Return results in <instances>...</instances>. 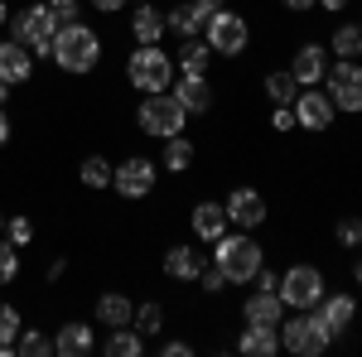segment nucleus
Returning a JSON list of instances; mask_svg holds the SVG:
<instances>
[{"label":"nucleus","instance_id":"obj_1","mask_svg":"<svg viewBox=\"0 0 362 357\" xmlns=\"http://www.w3.org/2000/svg\"><path fill=\"white\" fill-rule=\"evenodd\" d=\"M49 58H54L63 73H92L97 63H102V39H97V29L83 25V20H73V25H58L54 44H49Z\"/></svg>","mask_w":362,"mask_h":357},{"label":"nucleus","instance_id":"obj_2","mask_svg":"<svg viewBox=\"0 0 362 357\" xmlns=\"http://www.w3.org/2000/svg\"><path fill=\"white\" fill-rule=\"evenodd\" d=\"M213 266L227 275V285H247L251 275L261 271V242L247 232H223L213 242Z\"/></svg>","mask_w":362,"mask_h":357},{"label":"nucleus","instance_id":"obj_3","mask_svg":"<svg viewBox=\"0 0 362 357\" xmlns=\"http://www.w3.org/2000/svg\"><path fill=\"white\" fill-rule=\"evenodd\" d=\"M184 121H189V111L179 107L174 92H145V102H140V111H136V126L145 131V136H155V140L179 136Z\"/></svg>","mask_w":362,"mask_h":357},{"label":"nucleus","instance_id":"obj_4","mask_svg":"<svg viewBox=\"0 0 362 357\" xmlns=\"http://www.w3.org/2000/svg\"><path fill=\"white\" fill-rule=\"evenodd\" d=\"M329 329L319 324V314H309V309H295V319H280V348L295 357H319L329 353Z\"/></svg>","mask_w":362,"mask_h":357},{"label":"nucleus","instance_id":"obj_5","mask_svg":"<svg viewBox=\"0 0 362 357\" xmlns=\"http://www.w3.org/2000/svg\"><path fill=\"white\" fill-rule=\"evenodd\" d=\"M126 78H131L136 92H169V83H174V58L160 44H140L136 54H131V63H126Z\"/></svg>","mask_w":362,"mask_h":357},{"label":"nucleus","instance_id":"obj_6","mask_svg":"<svg viewBox=\"0 0 362 357\" xmlns=\"http://www.w3.org/2000/svg\"><path fill=\"white\" fill-rule=\"evenodd\" d=\"M203 44L213 49V54H223V58H242L247 54V44H251V25L237 15V10H213L208 15V29H203Z\"/></svg>","mask_w":362,"mask_h":357},{"label":"nucleus","instance_id":"obj_7","mask_svg":"<svg viewBox=\"0 0 362 357\" xmlns=\"http://www.w3.org/2000/svg\"><path fill=\"white\" fill-rule=\"evenodd\" d=\"M54 34H58V15H54L49 0H44V5H29L20 15H10V39H20L29 54H49Z\"/></svg>","mask_w":362,"mask_h":357},{"label":"nucleus","instance_id":"obj_8","mask_svg":"<svg viewBox=\"0 0 362 357\" xmlns=\"http://www.w3.org/2000/svg\"><path fill=\"white\" fill-rule=\"evenodd\" d=\"M324 87H329V97H334L338 111H362V63L358 58H338V63H329Z\"/></svg>","mask_w":362,"mask_h":357},{"label":"nucleus","instance_id":"obj_9","mask_svg":"<svg viewBox=\"0 0 362 357\" xmlns=\"http://www.w3.org/2000/svg\"><path fill=\"white\" fill-rule=\"evenodd\" d=\"M280 300H285V309H314L324 300V275L314 266H290L280 275Z\"/></svg>","mask_w":362,"mask_h":357},{"label":"nucleus","instance_id":"obj_10","mask_svg":"<svg viewBox=\"0 0 362 357\" xmlns=\"http://www.w3.org/2000/svg\"><path fill=\"white\" fill-rule=\"evenodd\" d=\"M290 107H295V126H305V131H329L334 116H338L334 97L319 92V87H300V97H295Z\"/></svg>","mask_w":362,"mask_h":357},{"label":"nucleus","instance_id":"obj_11","mask_svg":"<svg viewBox=\"0 0 362 357\" xmlns=\"http://www.w3.org/2000/svg\"><path fill=\"white\" fill-rule=\"evenodd\" d=\"M155 160H145V155H131V160H121L112 169V184L121 198H145V193H155Z\"/></svg>","mask_w":362,"mask_h":357},{"label":"nucleus","instance_id":"obj_12","mask_svg":"<svg viewBox=\"0 0 362 357\" xmlns=\"http://www.w3.org/2000/svg\"><path fill=\"white\" fill-rule=\"evenodd\" d=\"M314 314L329 329V338H343V333L353 329V319H358V300L353 295H324V300L314 304Z\"/></svg>","mask_w":362,"mask_h":357},{"label":"nucleus","instance_id":"obj_13","mask_svg":"<svg viewBox=\"0 0 362 357\" xmlns=\"http://www.w3.org/2000/svg\"><path fill=\"white\" fill-rule=\"evenodd\" d=\"M223 208H227V222H237L242 232H251V227L266 222V198H261L256 189H232Z\"/></svg>","mask_w":362,"mask_h":357},{"label":"nucleus","instance_id":"obj_14","mask_svg":"<svg viewBox=\"0 0 362 357\" xmlns=\"http://www.w3.org/2000/svg\"><path fill=\"white\" fill-rule=\"evenodd\" d=\"M324 73H329V49H319V44H305V49L295 54V63H290V78L300 87H319Z\"/></svg>","mask_w":362,"mask_h":357},{"label":"nucleus","instance_id":"obj_15","mask_svg":"<svg viewBox=\"0 0 362 357\" xmlns=\"http://www.w3.org/2000/svg\"><path fill=\"white\" fill-rule=\"evenodd\" d=\"M29 73H34V54L20 39H0V78L15 87V83H29Z\"/></svg>","mask_w":362,"mask_h":357},{"label":"nucleus","instance_id":"obj_16","mask_svg":"<svg viewBox=\"0 0 362 357\" xmlns=\"http://www.w3.org/2000/svg\"><path fill=\"white\" fill-rule=\"evenodd\" d=\"M242 319H247V324H271V329H280V319H285L280 290H256V295L242 304Z\"/></svg>","mask_w":362,"mask_h":357},{"label":"nucleus","instance_id":"obj_17","mask_svg":"<svg viewBox=\"0 0 362 357\" xmlns=\"http://www.w3.org/2000/svg\"><path fill=\"white\" fill-rule=\"evenodd\" d=\"M169 92L179 97V107L194 111V116H203V111L213 107V83H208V73H203V78H189V73H184L179 83H169Z\"/></svg>","mask_w":362,"mask_h":357},{"label":"nucleus","instance_id":"obj_18","mask_svg":"<svg viewBox=\"0 0 362 357\" xmlns=\"http://www.w3.org/2000/svg\"><path fill=\"white\" fill-rule=\"evenodd\" d=\"M165 10H155V0H140L136 15H131V34H136V44H160L165 39Z\"/></svg>","mask_w":362,"mask_h":357},{"label":"nucleus","instance_id":"obj_19","mask_svg":"<svg viewBox=\"0 0 362 357\" xmlns=\"http://www.w3.org/2000/svg\"><path fill=\"white\" fill-rule=\"evenodd\" d=\"M208 15H213V10H203V5H174V10H169L165 15V25L174 29V34H179V39H203V29H208Z\"/></svg>","mask_w":362,"mask_h":357},{"label":"nucleus","instance_id":"obj_20","mask_svg":"<svg viewBox=\"0 0 362 357\" xmlns=\"http://www.w3.org/2000/svg\"><path fill=\"white\" fill-rule=\"evenodd\" d=\"M237 353L242 357H276L280 353V333L271 324H247V333L237 338Z\"/></svg>","mask_w":362,"mask_h":357},{"label":"nucleus","instance_id":"obj_21","mask_svg":"<svg viewBox=\"0 0 362 357\" xmlns=\"http://www.w3.org/2000/svg\"><path fill=\"white\" fill-rule=\"evenodd\" d=\"M223 232H227V208L223 203H194V237L198 242L213 247Z\"/></svg>","mask_w":362,"mask_h":357},{"label":"nucleus","instance_id":"obj_22","mask_svg":"<svg viewBox=\"0 0 362 357\" xmlns=\"http://www.w3.org/2000/svg\"><path fill=\"white\" fill-rule=\"evenodd\" d=\"M97 348V338H92V324H63L54 338V353L58 357H83Z\"/></svg>","mask_w":362,"mask_h":357},{"label":"nucleus","instance_id":"obj_23","mask_svg":"<svg viewBox=\"0 0 362 357\" xmlns=\"http://www.w3.org/2000/svg\"><path fill=\"white\" fill-rule=\"evenodd\" d=\"M198 271H203V261H198L194 247H169L165 251V275L169 280H184V285H194Z\"/></svg>","mask_w":362,"mask_h":357},{"label":"nucleus","instance_id":"obj_24","mask_svg":"<svg viewBox=\"0 0 362 357\" xmlns=\"http://www.w3.org/2000/svg\"><path fill=\"white\" fill-rule=\"evenodd\" d=\"M131 319H136V304L126 300V295H102V300H97V324H107V329H126V324H131Z\"/></svg>","mask_w":362,"mask_h":357},{"label":"nucleus","instance_id":"obj_25","mask_svg":"<svg viewBox=\"0 0 362 357\" xmlns=\"http://www.w3.org/2000/svg\"><path fill=\"white\" fill-rule=\"evenodd\" d=\"M208 58H213V49H208L203 39H184V49H179V73L203 78V73H208Z\"/></svg>","mask_w":362,"mask_h":357},{"label":"nucleus","instance_id":"obj_26","mask_svg":"<svg viewBox=\"0 0 362 357\" xmlns=\"http://www.w3.org/2000/svg\"><path fill=\"white\" fill-rule=\"evenodd\" d=\"M102 353H107V357H140V353H145V338L126 324V329H112V338L102 343Z\"/></svg>","mask_w":362,"mask_h":357},{"label":"nucleus","instance_id":"obj_27","mask_svg":"<svg viewBox=\"0 0 362 357\" xmlns=\"http://www.w3.org/2000/svg\"><path fill=\"white\" fill-rule=\"evenodd\" d=\"M189 165H194V140L169 136V140H165V160H160V169H169V174H184Z\"/></svg>","mask_w":362,"mask_h":357},{"label":"nucleus","instance_id":"obj_28","mask_svg":"<svg viewBox=\"0 0 362 357\" xmlns=\"http://www.w3.org/2000/svg\"><path fill=\"white\" fill-rule=\"evenodd\" d=\"M131 329H136L145 343H150V338H160V333H165V309H160V304H140L136 319H131Z\"/></svg>","mask_w":362,"mask_h":357},{"label":"nucleus","instance_id":"obj_29","mask_svg":"<svg viewBox=\"0 0 362 357\" xmlns=\"http://www.w3.org/2000/svg\"><path fill=\"white\" fill-rule=\"evenodd\" d=\"M78 179H83L87 189H112V160H102V155H87L83 165H78Z\"/></svg>","mask_w":362,"mask_h":357},{"label":"nucleus","instance_id":"obj_30","mask_svg":"<svg viewBox=\"0 0 362 357\" xmlns=\"http://www.w3.org/2000/svg\"><path fill=\"white\" fill-rule=\"evenodd\" d=\"M20 309L15 304H0V357H15V338H20Z\"/></svg>","mask_w":362,"mask_h":357},{"label":"nucleus","instance_id":"obj_31","mask_svg":"<svg viewBox=\"0 0 362 357\" xmlns=\"http://www.w3.org/2000/svg\"><path fill=\"white\" fill-rule=\"evenodd\" d=\"M329 49H334L338 58H358L362 54V25H358V20H353V25H338Z\"/></svg>","mask_w":362,"mask_h":357},{"label":"nucleus","instance_id":"obj_32","mask_svg":"<svg viewBox=\"0 0 362 357\" xmlns=\"http://www.w3.org/2000/svg\"><path fill=\"white\" fill-rule=\"evenodd\" d=\"M15 353H20V357H49V353H54V338H49V333H39V329H20Z\"/></svg>","mask_w":362,"mask_h":357},{"label":"nucleus","instance_id":"obj_33","mask_svg":"<svg viewBox=\"0 0 362 357\" xmlns=\"http://www.w3.org/2000/svg\"><path fill=\"white\" fill-rule=\"evenodd\" d=\"M266 97H271L276 107H290V102L300 97V83H295L290 73H271V78H266Z\"/></svg>","mask_w":362,"mask_h":357},{"label":"nucleus","instance_id":"obj_34","mask_svg":"<svg viewBox=\"0 0 362 357\" xmlns=\"http://www.w3.org/2000/svg\"><path fill=\"white\" fill-rule=\"evenodd\" d=\"M15 275H20V247L0 232V285H10Z\"/></svg>","mask_w":362,"mask_h":357},{"label":"nucleus","instance_id":"obj_35","mask_svg":"<svg viewBox=\"0 0 362 357\" xmlns=\"http://www.w3.org/2000/svg\"><path fill=\"white\" fill-rule=\"evenodd\" d=\"M5 237H10L15 247H29V242H34V222L29 218H5Z\"/></svg>","mask_w":362,"mask_h":357},{"label":"nucleus","instance_id":"obj_36","mask_svg":"<svg viewBox=\"0 0 362 357\" xmlns=\"http://www.w3.org/2000/svg\"><path fill=\"white\" fill-rule=\"evenodd\" d=\"M334 237H338V247H362V218H343L334 227Z\"/></svg>","mask_w":362,"mask_h":357},{"label":"nucleus","instance_id":"obj_37","mask_svg":"<svg viewBox=\"0 0 362 357\" xmlns=\"http://www.w3.org/2000/svg\"><path fill=\"white\" fill-rule=\"evenodd\" d=\"M194 285H203L208 295H218V290H227V275L218 271V266H203V271H198V280H194Z\"/></svg>","mask_w":362,"mask_h":357},{"label":"nucleus","instance_id":"obj_38","mask_svg":"<svg viewBox=\"0 0 362 357\" xmlns=\"http://www.w3.org/2000/svg\"><path fill=\"white\" fill-rule=\"evenodd\" d=\"M271 126H276V131H295V107H276Z\"/></svg>","mask_w":362,"mask_h":357},{"label":"nucleus","instance_id":"obj_39","mask_svg":"<svg viewBox=\"0 0 362 357\" xmlns=\"http://www.w3.org/2000/svg\"><path fill=\"white\" fill-rule=\"evenodd\" d=\"M251 280H256L261 290H280V275H276V271H266V266H261V271L251 275Z\"/></svg>","mask_w":362,"mask_h":357},{"label":"nucleus","instance_id":"obj_40","mask_svg":"<svg viewBox=\"0 0 362 357\" xmlns=\"http://www.w3.org/2000/svg\"><path fill=\"white\" fill-rule=\"evenodd\" d=\"M92 5H97L102 15H121V10H126V0H92Z\"/></svg>","mask_w":362,"mask_h":357},{"label":"nucleus","instance_id":"obj_41","mask_svg":"<svg viewBox=\"0 0 362 357\" xmlns=\"http://www.w3.org/2000/svg\"><path fill=\"white\" fill-rule=\"evenodd\" d=\"M280 5H285V10H295V15H305V10H314L319 0H280Z\"/></svg>","mask_w":362,"mask_h":357},{"label":"nucleus","instance_id":"obj_42","mask_svg":"<svg viewBox=\"0 0 362 357\" xmlns=\"http://www.w3.org/2000/svg\"><path fill=\"white\" fill-rule=\"evenodd\" d=\"M160 353H165V357H184V353H189V343H165Z\"/></svg>","mask_w":362,"mask_h":357},{"label":"nucleus","instance_id":"obj_43","mask_svg":"<svg viewBox=\"0 0 362 357\" xmlns=\"http://www.w3.org/2000/svg\"><path fill=\"white\" fill-rule=\"evenodd\" d=\"M319 5H324V10H334V15H343V10H348V0H319Z\"/></svg>","mask_w":362,"mask_h":357},{"label":"nucleus","instance_id":"obj_44","mask_svg":"<svg viewBox=\"0 0 362 357\" xmlns=\"http://www.w3.org/2000/svg\"><path fill=\"white\" fill-rule=\"evenodd\" d=\"M10 140V121H5V111H0V145Z\"/></svg>","mask_w":362,"mask_h":357},{"label":"nucleus","instance_id":"obj_45","mask_svg":"<svg viewBox=\"0 0 362 357\" xmlns=\"http://www.w3.org/2000/svg\"><path fill=\"white\" fill-rule=\"evenodd\" d=\"M198 5H203V10H223L227 0H198Z\"/></svg>","mask_w":362,"mask_h":357},{"label":"nucleus","instance_id":"obj_46","mask_svg":"<svg viewBox=\"0 0 362 357\" xmlns=\"http://www.w3.org/2000/svg\"><path fill=\"white\" fill-rule=\"evenodd\" d=\"M353 280H358V285H362V256H358V261H353Z\"/></svg>","mask_w":362,"mask_h":357},{"label":"nucleus","instance_id":"obj_47","mask_svg":"<svg viewBox=\"0 0 362 357\" xmlns=\"http://www.w3.org/2000/svg\"><path fill=\"white\" fill-rule=\"evenodd\" d=\"M5 97H10V83H5V78H0V107H5Z\"/></svg>","mask_w":362,"mask_h":357},{"label":"nucleus","instance_id":"obj_48","mask_svg":"<svg viewBox=\"0 0 362 357\" xmlns=\"http://www.w3.org/2000/svg\"><path fill=\"white\" fill-rule=\"evenodd\" d=\"M5 20H10V5H5V0H0V25H5Z\"/></svg>","mask_w":362,"mask_h":357},{"label":"nucleus","instance_id":"obj_49","mask_svg":"<svg viewBox=\"0 0 362 357\" xmlns=\"http://www.w3.org/2000/svg\"><path fill=\"white\" fill-rule=\"evenodd\" d=\"M0 232H5V213H0Z\"/></svg>","mask_w":362,"mask_h":357},{"label":"nucleus","instance_id":"obj_50","mask_svg":"<svg viewBox=\"0 0 362 357\" xmlns=\"http://www.w3.org/2000/svg\"><path fill=\"white\" fill-rule=\"evenodd\" d=\"M49 5H58V0H49Z\"/></svg>","mask_w":362,"mask_h":357},{"label":"nucleus","instance_id":"obj_51","mask_svg":"<svg viewBox=\"0 0 362 357\" xmlns=\"http://www.w3.org/2000/svg\"><path fill=\"white\" fill-rule=\"evenodd\" d=\"M358 25H362V15H358Z\"/></svg>","mask_w":362,"mask_h":357}]
</instances>
